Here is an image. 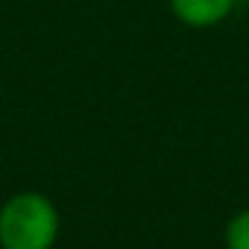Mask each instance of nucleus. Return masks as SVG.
Segmentation results:
<instances>
[{
    "label": "nucleus",
    "instance_id": "nucleus-1",
    "mask_svg": "<svg viewBox=\"0 0 249 249\" xmlns=\"http://www.w3.org/2000/svg\"><path fill=\"white\" fill-rule=\"evenodd\" d=\"M59 234L56 205L36 194H15L0 208V246L3 249H50Z\"/></svg>",
    "mask_w": 249,
    "mask_h": 249
},
{
    "label": "nucleus",
    "instance_id": "nucleus-2",
    "mask_svg": "<svg viewBox=\"0 0 249 249\" xmlns=\"http://www.w3.org/2000/svg\"><path fill=\"white\" fill-rule=\"evenodd\" d=\"M234 3L237 0H170V12L185 27L205 30L223 24L234 12Z\"/></svg>",
    "mask_w": 249,
    "mask_h": 249
},
{
    "label": "nucleus",
    "instance_id": "nucleus-3",
    "mask_svg": "<svg viewBox=\"0 0 249 249\" xmlns=\"http://www.w3.org/2000/svg\"><path fill=\"white\" fill-rule=\"evenodd\" d=\"M226 249H249V211H240L226 226Z\"/></svg>",
    "mask_w": 249,
    "mask_h": 249
}]
</instances>
